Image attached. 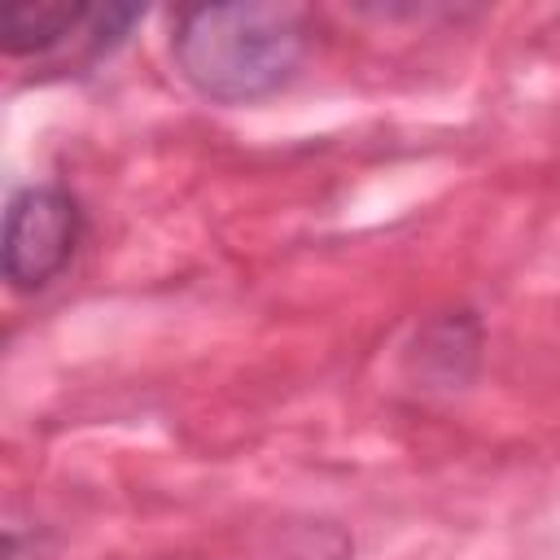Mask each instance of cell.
Instances as JSON below:
<instances>
[{
	"mask_svg": "<svg viewBox=\"0 0 560 560\" xmlns=\"http://www.w3.org/2000/svg\"><path fill=\"white\" fill-rule=\"evenodd\" d=\"M83 236L79 201L61 188L35 184L22 188L4 210V241H0V267L4 280L18 293L44 289L52 276L66 271Z\"/></svg>",
	"mask_w": 560,
	"mask_h": 560,
	"instance_id": "2",
	"label": "cell"
},
{
	"mask_svg": "<svg viewBox=\"0 0 560 560\" xmlns=\"http://www.w3.org/2000/svg\"><path fill=\"white\" fill-rule=\"evenodd\" d=\"M306 13L276 0H228L184 9L175 22V66L210 101L245 105L280 92L306 57Z\"/></svg>",
	"mask_w": 560,
	"mask_h": 560,
	"instance_id": "1",
	"label": "cell"
},
{
	"mask_svg": "<svg viewBox=\"0 0 560 560\" xmlns=\"http://www.w3.org/2000/svg\"><path fill=\"white\" fill-rule=\"evenodd\" d=\"M140 9L131 4H79V0H13L0 18L4 57H44L61 44H83L88 57H101L122 44Z\"/></svg>",
	"mask_w": 560,
	"mask_h": 560,
	"instance_id": "3",
	"label": "cell"
}]
</instances>
